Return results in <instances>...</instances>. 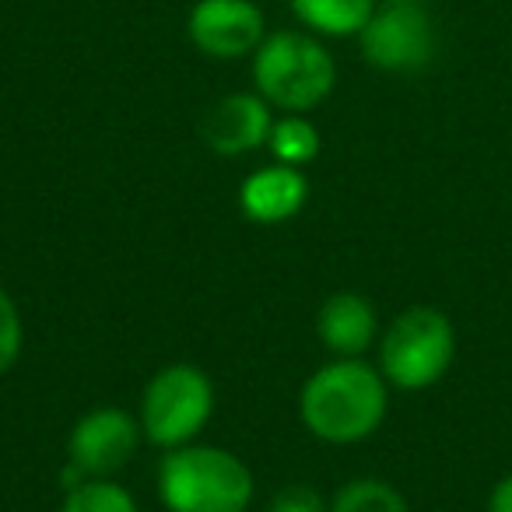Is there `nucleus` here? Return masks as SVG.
Instances as JSON below:
<instances>
[{
	"label": "nucleus",
	"instance_id": "f257e3e1",
	"mask_svg": "<svg viewBox=\"0 0 512 512\" xmlns=\"http://www.w3.org/2000/svg\"><path fill=\"white\" fill-rule=\"evenodd\" d=\"M390 411V383L365 358H334L299 393L302 425L330 446H355L379 432Z\"/></svg>",
	"mask_w": 512,
	"mask_h": 512
},
{
	"label": "nucleus",
	"instance_id": "f03ea898",
	"mask_svg": "<svg viewBox=\"0 0 512 512\" xmlns=\"http://www.w3.org/2000/svg\"><path fill=\"white\" fill-rule=\"evenodd\" d=\"M253 470L221 446L169 449L158 467V498L169 512H246L253 502Z\"/></svg>",
	"mask_w": 512,
	"mask_h": 512
},
{
	"label": "nucleus",
	"instance_id": "7ed1b4c3",
	"mask_svg": "<svg viewBox=\"0 0 512 512\" xmlns=\"http://www.w3.org/2000/svg\"><path fill=\"white\" fill-rule=\"evenodd\" d=\"M256 95L281 113H309L337 85V64L313 32H274L253 53Z\"/></svg>",
	"mask_w": 512,
	"mask_h": 512
},
{
	"label": "nucleus",
	"instance_id": "20e7f679",
	"mask_svg": "<svg viewBox=\"0 0 512 512\" xmlns=\"http://www.w3.org/2000/svg\"><path fill=\"white\" fill-rule=\"evenodd\" d=\"M456 358V330L435 306H411L379 334V372L397 390H428Z\"/></svg>",
	"mask_w": 512,
	"mask_h": 512
},
{
	"label": "nucleus",
	"instance_id": "39448f33",
	"mask_svg": "<svg viewBox=\"0 0 512 512\" xmlns=\"http://www.w3.org/2000/svg\"><path fill=\"white\" fill-rule=\"evenodd\" d=\"M214 414V386L197 365H165L144 386L141 400V432L151 446L179 449L197 442Z\"/></svg>",
	"mask_w": 512,
	"mask_h": 512
},
{
	"label": "nucleus",
	"instance_id": "423d86ee",
	"mask_svg": "<svg viewBox=\"0 0 512 512\" xmlns=\"http://www.w3.org/2000/svg\"><path fill=\"white\" fill-rule=\"evenodd\" d=\"M362 57L376 71L414 74L435 57V29L428 11L418 0H386L376 8L362 32H358Z\"/></svg>",
	"mask_w": 512,
	"mask_h": 512
},
{
	"label": "nucleus",
	"instance_id": "0eeeda50",
	"mask_svg": "<svg viewBox=\"0 0 512 512\" xmlns=\"http://www.w3.org/2000/svg\"><path fill=\"white\" fill-rule=\"evenodd\" d=\"M141 421L123 407H95L67 435V460L78 474L113 477L141 446Z\"/></svg>",
	"mask_w": 512,
	"mask_h": 512
},
{
	"label": "nucleus",
	"instance_id": "6e6552de",
	"mask_svg": "<svg viewBox=\"0 0 512 512\" xmlns=\"http://www.w3.org/2000/svg\"><path fill=\"white\" fill-rule=\"evenodd\" d=\"M186 36L211 60H242L267 39L264 11L256 0H197Z\"/></svg>",
	"mask_w": 512,
	"mask_h": 512
},
{
	"label": "nucleus",
	"instance_id": "1a4fd4ad",
	"mask_svg": "<svg viewBox=\"0 0 512 512\" xmlns=\"http://www.w3.org/2000/svg\"><path fill=\"white\" fill-rule=\"evenodd\" d=\"M271 109L274 106L264 95L232 92L207 109L204 123H200V134H204L211 151H218L225 158H239L246 151L267 148V137H271L274 127Z\"/></svg>",
	"mask_w": 512,
	"mask_h": 512
},
{
	"label": "nucleus",
	"instance_id": "9d476101",
	"mask_svg": "<svg viewBox=\"0 0 512 512\" xmlns=\"http://www.w3.org/2000/svg\"><path fill=\"white\" fill-rule=\"evenodd\" d=\"M309 183L302 169L292 165H264V169L249 172V179L239 186V207L242 218L256 225H285L306 207Z\"/></svg>",
	"mask_w": 512,
	"mask_h": 512
},
{
	"label": "nucleus",
	"instance_id": "9b49d317",
	"mask_svg": "<svg viewBox=\"0 0 512 512\" xmlns=\"http://www.w3.org/2000/svg\"><path fill=\"white\" fill-rule=\"evenodd\" d=\"M316 334L334 358H362L379 341V316L365 295L337 292L320 306Z\"/></svg>",
	"mask_w": 512,
	"mask_h": 512
},
{
	"label": "nucleus",
	"instance_id": "f8f14e48",
	"mask_svg": "<svg viewBox=\"0 0 512 512\" xmlns=\"http://www.w3.org/2000/svg\"><path fill=\"white\" fill-rule=\"evenodd\" d=\"M288 4L306 32L327 39L358 36L376 11V0H288Z\"/></svg>",
	"mask_w": 512,
	"mask_h": 512
},
{
	"label": "nucleus",
	"instance_id": "ddd939ff",
	"mask_svg": "<svg viewBox=\"0 0 512 512\" xmlns=\"http://www.w3.org/2000/svg\"><path fill=\"white\" fill-rule=\"evenodd\" d=\"M267 148H271L274 162L302 169L320 158V130L306 120V113H285L281 120H274Z\"/></svg>",
	"mask_w": 512,
	"mask_h": 512
},
{
	"label": "nucleus",
	"instance_id": "4468645a",
	"mask_svg": "<svg viewBox=\"0 0 512 512\" xmlns=\"http://www.w3.org/2000/svg\"><path fill=\"white\" fill-rule=\"evenodd\" d=\"M330 512H411L407 498L379 477H355L330 502Z\"/></svg>",
	"mask_w": 512,
	"mask_h": 512
},
{
	"label": "nucleus",
	"instance_id": "2eb2a0df",
	"mask_svg": "<svg viewBox=\"0 0 512 512\" xmlns=\"http://www.w3.org/2000/svg\"><path fill=\"white\" fill-rule=\"evenodd\" d=\"M60 512H141L123 484L109 477H88V481L71 484Z\"/></svg>",
	"mask_w": 512,
	"mask_h": 512
},
{
	"label": "nucleus",
	"instance_id": "dca6fc26",
	"mask_svg": "<svg viewBox=\"0 0 512 512\" xmlns=\"http://www.w3.org/2000/svg\"><path fill=\"white\" fill-rule=\"evenodd\" d=\"M22 344H25L22 313H18L15 299L0 288V376H8L15 369L18 355H22Z\"/></svg>",
	"mask_w": 512,
	"mask_h": 512
},
{
	"label": "nucleus",
	"instance_id": "f3484780",
	"mask_svg": "<svg viewBox=\"0 0 512 512\" xmlns=\"http://www.w3.org/2000/svg\"><path fill=\"white\" fill-rule=\"evenodd\" d=\"M271 512H330V505L309 484H288L271 498Z\"/></svg>",
	"mask_w": 512,
	"mask_h": 512
},
{
	"label": "nucleus",
	"instance_id": "a211bd4d",
	"mask_svg": "<svg viewBox=\"0 0 512 512\" xmlns=\"http://www.w3.org/2000/svg\"><path fill=\"white\" fill-rule=\"evenodd\" d=\"M488 512H512V474H505L502 481H498L495 488H491Z\"/></svg>",
	"mask_w": 512,
	"mask_h": 512
},
{
	"label": "nucleus",
	"instance_id": "6ab92c4d",
	"mask_svg": "<svg viewBox=\"0 0 512 512\" xmlns=\"http://www.w3.org/2000/svg\"><path fill=\"white\" fill-rule=\"evenodd\" d=\"M418 4H421V0H418Z\"/></svg>",
	"mask_w": 512,
	"mask_h": 512
}]
</instances>
